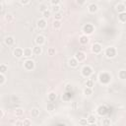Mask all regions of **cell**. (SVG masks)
Instances as JSON below:
<instances>
[{"instance_id": "obj_16", "label": "cell", "mask_w": 126, "mask_h": 126, "mask_svg": "<svg viewBox=\"0 0 126 126\" xmlns=\"http://www.w3.org/2000/svg\"><path fill=\"white\" fill-rule=\"evenodd\" d=\"M87 120H88V123H89V124H94V123H95V121H96V117H95V115H94V114H90V115L87 117Z\"/></svg>"}, {"instance_id": "obj_19", "label": "cell", "mask_w": 126, "mask_h": 126, "mask_svg": "<svg viewBox=\"0 0 126 126\" xmlns=\"http://www.w3.org/2000/svg\"><path fill=\"white\" fill-rule=\"evenodd\" d=\"M56 97H57V95H56V94H55L54 92H51V93H49V94H48V95H47V98H48V100H49L50 102H53V101H55Z\"/></svg>"}, {"instance_id": "obj_34", "label": "cell", "mask_w": 126, "mask_h": 126, "mask_svg": "<svg viewBox=\"0 0 126 126\" xmlns=\"http://www.w3.org/2000/svg\"><path fill=\"white\" fill-rule=\"evenodd\" d=\"M6 82V77L4 74H0V86H3Z\"/></svg>"}, {"instance_id": "obj_8", "label": "cell", "mask_w": 126, "mask_h": 126, "mask_svg": "<svg viewBox=\"0 0 126 126\" xmlns=\"http://www.w3.org/2000/svg\"><path fill=\"white\" fill-rule=\"evenodd\" d=\"M92 51L95 54H98L102 51V46L99 44V43H94L92 45Z\"/></svg>"}, {"instance_id": "obj_18", "label": "cell", "mask_w": 126, "mask_h": 126, "mask_svg": "<svg viewBox=\"0 0 126 126\" xmlns=\"http://www.w3.org/2000/svg\"><path fill=\"white\" fill-rule=\"evenodd\" d=\"M32 53L33 52H32V48H29V47L24 48V56L25 57H31Z\"/></svg>"}, {"instance_id": "obj_40", "label": "cell", "mask_w": 126, "mask_h": 126, "mask_svg": "<svg viewBox=\"0 0 126 126\" xmlns=\"http://www.w3.org/2000/svg\"><path fill=\"white\" fill-rule=\"evenodd\" d=\"M24 126H32V121L30 119H24Z\"/></svg>"}, {"instance_id": "obj_1", "label": "cell", "mask_w": 126, "mask_h": 126, "mask_svg": "<svg viewBox=\"0 0 126 126\" xmlns=\"http://www.w3.org/2000/svg\"><path fill=\"white\" fill-rule=\"evenodd\" d=\"M98 81H99L100 84H102V85H107V84H109L110 81H111V75L108 74V73H106V72H102V73H100L99 76H98Z\"/></svg>"}, {"instance_id": "obj_31", "label": "cell", "mask_w": 126, "mask_h": 126, "mask_svg": "<svg viewBox=\"0 0 126 126\" xmlns=\"http://www.w3.org/2000/svg\"><path fill=\"white\" fill-rule=\"evenodd\" d=\"M86 87L93 89V87H94V81H93L92 79H88V80L86 81Z\"/></svg>"}, {"instance_id": "obj_14", "label": "cell", "mask_w": 126, "mask_h": 126, "mask_svg": "<svg viewBox=\"0 0 126 126\" xmlns=\"http://www.w3.org/2000/svg\"><path fill=\"white\" fill-rule=\"evenodd\" d=\"M68 64H69V66H70V67L75 68V67H77V66H78L79 62H78V60H77L75 57H72V58H70V59L68 60Z\"/></svg>"}, {"instance_id": "obj_36", "label": "cell", "mask_w": 126, "mask_h": 126, "mask_svg": "<svg viewBox=\"0 0 126 126\" xmlns=\"http://www.w3.org/2000/svg\"><path fill=\"white\" fill-rule=\"evenodd\" d=\"M50 15H51V12L49 11V10H47V11H45V12H43L42 13V16H43V19H48L49 17H50Z\"/></svg>"}, {"instance_id": "obj_21", "label": "cell", "mask_w": 126, "mask_h": 126, "mask_svg": "<svg viewBox=\"0 0 126 126\" xmlns=\"http://www.w3.org/2000/svg\"><path fill=\"white\" fill-rule=\"evenodd\" d=\"M118 20H119L121 23H126V12L120 13V14L118 15Z\"/></svg>"}, {"instance_id": "obj_26", "label": "cell", "mask_w": 126, "mask_h": 126, "mask_svg": "<svg viewBox=\"0 0 126 126\" xmlns=\"http://www.w3.org/2000/svg\"><path fill=\"white\" fill-rule=\"evenodd\" d=\"M97 112H98V114H100V115H104V114L106 113V109H105L104 106L100 105V106H98V108H97Z\"/></svg>"}, {"instance_id": "obj_4", "label": "cell", "mask_w": 126, "mask_h": 126, "mask_svg": "<svg viewBox=\"0 0 126 126\" xmlns=\"http://www.w3.org/2000/svg\"><path fill=\"white\" fill-rule=\"evenodd\" d=\"M94 31V27L92 25V24H86L84 27H83V32L84 34L86 35H89V34H92Z\"/></svg>"}, {"instance_id": "obj_10", "label": "cell", "mask_w": 126, "mask_h": 126, "mask_svg": "<svg viewBox=\"0 0 126 126\" xmlns=\"http://www.w3.org/2000/svg\"><path fill=\"white\" fill-rule=\"evenodd\" d=\"M46 26H47V22H46L45 19L42 18V19H39V20L37 21V28H38L39 30H43V29H45Z\"/></svg>"}, {"instance_id": "obj_38", "label": "cell", "mask_w": 126, "mask_h": 126, "mask_svg": "<svg viewBox=\"0 0 126 126\" xmlns=\"http://www.w3.org/2000/svg\"><path fill=\"white\" fill-rule=\"evenodd\" d=\"M52 11L54 12V14H56V13H59V12H60V5H57V6H53V7H52Z\"/></svg>"}, {"instance_id": "obj_32", "label": "cell", "mask_w": 126, "mask_h": 126, "mask_svg": "<svg viewBox=\"0 0 126 126\" xmlns=\"http://www.w3.org/2000/svg\"><path fill=\"white\" fill-rule=\"evenodd\" d=\"M54 107H55V105H54L53 102H49V103H47V105H46V109H47L48 111L54 110Z\"/></svg>"}, {"instance_id": "obj_28", "label": "cell", "mask_w": 126, "mask_h": 126, "mask_svg": "<svg viewBox=\"0 0 126 126\" xmlns=\"http://www.w3.org/2000/svg\"><path fill=\"white\" fill-rule=\"evenodd\" d=\"M47 10H48V6H47V4L43 3V4H41V5L39 6V11H40L41 13H43V12H45V11H47Z\"/></svg>"}, {"instance_id": "obj_3", "label": "cell", "mask_w": 126, "mask_h": 126, "mask_svg": "<svg viewBox=\"0 0 126 126\" xmlns=\"http://www.w3.org/2000/svg\"><path fill=\"white\" fill-rule=\"evenodd\" d=\"M104 54L107 58H114L116 56V48L113 46H109L105 49Z\"/></svg>"}, {"instance_id": "obj_25", "label": "cell", "mask_w": 126, "mask_h": 126, "mask_svg": "<svg viewBox=\"0 0 126 126\" xmlns=\"http://www.w3.org/2000/svg\"><path fill=\"white\" fill-rule=\"evenodd\" d=\"M47 54H48L49 56L55 55V54H56V49H55V47H49V48L47 49Z\"/></svg>"}, {"instance_id": "obj_37", "label": "cell", "mask_w": 126, "mask_h": 126, "mask_svg": "<svg viewBox=\"0 0 126 126\" xmlns=\"http://www.w3.org/2000/svg\"><path fill=\"white\" fill-rule=\"evenodd\" d=\"M5 20L7 21V22H11V21H13V16H12V14H6L5 15Z\"/></svg>"}, {"instance_id": "obj_43", "label": "cell", "mask_w": 126, "mask_h": 126, "mask_svg": "<svg viewBox=\"0 0 126 126\" xmlns=\"http://www.w3.org/2000/svg\"><path fill=\"white\" fill-rule=\"evenodd\" d=\"M3 116H4V110L2 109L1 110V118H3Z\"/></svg>"}, {"instance_id": "obj_24", "label": "cell", "mask_w": 126, "mask_h": 126, "mask_svg": "<svg viewBox=\"0 0 126 126\" xmlns=\"http://www.w3.org/2000/svg\"><path fill=\"white\" fill-rule=\"evenodd\" d=\"M52 26H53V28H54L55 30H59V29L61 28V26H62L61 21H56V20H54V22H53Z\"/></svg>"}, {"instance_id": "obj_20", "label": "cell", "mask_w": 126, "mask_h": 126, "mask_svg": "<svg viewBox=\"0 0 126 126\" xmlns=\"http://www.w3.org/2000/svg\"><path fill=\"white\" fill-rule=\"evenodd\" d=\"M39 109L38 108H32V110H31V115H32V117H37V116H39Z\"/></svg>"}, {"instance_id": "obj_17", "label": "cell", "mask_w": 126, "mask_h": 126, "mask_svg": "<svg viewBox=\"0 0 126 126\" xmlns=\"http://www.w3.org/2000/svg\"><path fill=\"white\" fill-rule=\"evenodd\" d=\"M79 40H80V43L81 44H87L89 42V37H88V35L83 34V35L80 36V39Z\"/></svg>"}, {"instance_id": "obj_7", "label": "cell", "mask_w": 126, "mask_h": 126, "mask_svg": "<svg viewBox=\"0 0 126 126\" xmlns=\"http://www.w3.org/2000/svg\"><path fill=\"white\" fill-rule=\"evenodd\" d=\"M13 54L16 58H22L24 56V49L21 47H16L13 51Z\"/></svg>"}, {"instance_id": "obj_33", "label": "cell", "mask_w": 126, "mask_h": 126, "mask_svg": "<svg viewBox=\"0 0 126 126\" xmlns=\"http://www.w3.org/2000/svg\"><path fill=\"white\" fill-rule=\"evenodd\" d=\"M62 17H63V15H62V13H61V12L54 14V20H56V21H61Z\"/></svg>"}, {"instance_id": "obj_9", "label": "cell", "mask_w": 126, "mask_h": 126, "mask_svg": "<svg viewBox=\"0 0 126 126\" xmlns=\"http://www.w3.org/2000/svg\"><path fill=\"white\" fill-rule=\"evenodd\" d=\"M97 10H98V6H97L95 3H91V4L89 5V7H88V11H89L90 13H92V14L96 13Z\"/></svg>"}, {"instance_id": "obj_23", "label": "cell", "mask_w": 126, "mask_h": 126, "mask_svg": "<svg viewBox=\"0 0 126 126\" xmlns=\"http://www.w3.org/2000/svg\"><path fill=\"white\" fill-rule=\"evenodd\" d=\"M118 77L121 80H126V70H120L118 72Z\"/></svg>"}, {"instance_id": "obj_11", "label": "cell", "mask_w": 126, "mask_h": 126, "mask_svg": "<svg viewBox=\"0 0 126 126\" xmlns=\"http://www.w3.org/2000/svg\"><path fill=\"white\" fill-rule=\"evenodd\" d=\"M44 42H45V38H44V36H43V35L38 34V35L35 37V43H36V45L41 46V45H43V44H44Z\"/></svg>"}, {"instance_id": "obj_29", "label": "cell", "mask_w": 126, "mask_h": 126, "mask_svg": "<svg viewBox=\"0 0 126 126\" xmlns=\"http://www.w3.org/2000/svg\"><path fill=\"white\" fill-rule=\"evenodd\" d=\"M93 94V89L92 88H85L84 89V94H86V95H91Z\"/></svg>"}, {"instance_id": "obj_15", "label": "cell", "mask_w": 126, "mask_h": 126, "mask_svg": "<svg viewBox=\"0 0 126 126\" xmlns=\"http://www.w3.org/2000/svg\"><path fill=\"white\" fill-rule=\"evenodd\" d=\"M32 52H33L34 55H40L42 53V47L41 46H38V45H35L32 48Z\"/></svg>"}, {"instance_id": "obj_13", "label": "cell", "mask_w": 126, "mask_h": 126, "mask_svg": "<svg viewBox=\"0 0 126 126\" xmlns=\"http://www.w3.org/2000/svg\"><path fill=\"white\" fill-rule=\"evenodd\" d=\"M4 42H5V44H6V45L11 46V45H13V44H14L15 39H14V37H13V36H10V35H9V36H6V37H5Z\"/></svg>"}, {"instance_id": "obj_27", "label": "cell", "mask_w": 126, "mask_h": 126, "mask_svg": "<svg viewBox=\"0 0 126 126\" xmlns=\"http://www.w3.org/2000/svg\"><path fill=\"white\" fill-rule=\"evenodd\" d=\"M6 71H8V66L6 64H1L0 65V74H4Z\"/></svg>"}, {"instance_id": "obj_44", "label": "cell", "mask_w": 126, "mask_h": 126, "mask_svg": "<svg viewBox=\"0 0 126 126\" xmlns=\"http://www.w3.org/2000/svg\"><path fill=\"white\" fill-rule=\"evenodd\" d=\"M90 126H96V124H95V123H94V124H90Z\"/></svg>"}, {"instance_id": "obj_2", "label": "cell", "mask_w": 126, "mask_h": 126, "mask_svg": "<svg viewBox=\"0 0 126 126\" xmlns=\"http://www.w3.org/2000/svg\"><path fill=\"white\" fill-rule=\"evenodd\" d=\"M81 73H82V75H83L84 77H86V78H90V77L93 75L94 70H93V68H92L91 66H89V65H85V66L82 68Z\"/></svg>"}, {"instance_id": "obj_35", "label": "cell", "mask_w": 126, "mask_h": 126, "mask_svg": "<svg viewBox=\"0 0 126 126\" xmlns=\"http://www.w3.org/2000/svg\"><path fill=\"white\" fill-rule=\"evenodd\" d=\"M79 124H80V125H82V126H86V125H87V124H89V123H88L87 118H81V119L79 120Z\"/></svg>"}, {"instance_id": "obj_5", "label": "cell", "mask_w": 126, "mask_h": 126, "mask_svg": "<svg viewBox=\"0 0 126 126\" xmlns=\"http://www.w3.org/2000/svg\"><path fill=\"white\" fill-rule=\"evenodd\" d=\"M24 68H25L27 71H32V70L34 68V62H33L32 59H27V60L24 62Z\"/></svg>"}, {"instance_id": "obj_22", "label": "cell", "mask_w": 126, "mask_h": 126, "mask_svg": "<svg viewBox=\"0 0 126 126\" xmlns=\"http://www.w3.org/2000/svg\"><path fill=\"white\" fill-rule=\"evenodd\" d=\"M101 125H102V126H110V125H111L110 119L107 118V117H104V118L102 119V121H101Z\"/></svg>"}, {"instance_id": "obj_12", "label": "cell", "mask_w": 126, "mask_h": 126, "mask_svg": "<svg viewBox=\"0 0 126 126\" xmlns=\"http://www.w3.org/2000/svg\"><path fill=\"white\" fill-rule=\"evenodd\" d=\"M115 8H116V11H117L119 14H120V13H123V12H126V6H125L124 3H118Z\"/></svg>"}, {"instance_id": "obj_30", "label": "cell", "mask_w": 126, "mask_h": 126, "mask_svg": "<svg viewBox=\"0 0 126 126\" xmlns=\"http://www.w3.org/2000/svg\"><path fill=\"white\" fill-rule=\"evenodd\" d=\"M24 109L23 108H16V110H15V115L16 116H22L23 114H24Z\"/></svg>"}, {"instance_id": "obj_6", "label": "cell", "mask_w": 126, "mask_h": 126, "mask_svg": "<svg viewBox=\"0 0 126 126\" xmlns=\"http://www.w3.org/2000/svg\"><path fill=\"white\" fill-rule=\"evenodd\" d=\"M75 58L78 60V62H83V61H85V59H86V53H85L84 51L79 50V51L76 52Z\"/></svg>"}, {"instance_id": "obj_39", "label": "cell", "mask_w": 126, "mask_h": 126, "mask_svg": "<svg viewBox=\"0 0 126 126\" xmlns=\"http://www.w3.org/2000/svg\"><path fill=\"white\" fill-rule=\"evenodd\" d=\"M60 0H51L50 1V4L52 5V6H57V5H60Z\"/></svg>"}, {"instance_id": "obj_42", "label": "cell", "mask_w": 126, "mask_h": 126, "mask_svg": "<svg viewBox=\"0 0 126 126\" xmlns=\"http://www.w3.org/2000/svg\"><path fill=\"white\" fill-rule=\"evenodd\" d=\"M20 3H21L22 5H28V4H30L31 2H30V1H23V0H22Z\"/></svg>"}, {"instance_id": "obj_41", "label": "cell", "mask_w": 126, "mask_h": 126, "mask_svg": "<svg viewBox=\"0 0 126 126\" xmlns=\"http://www.w3.org/2000/svg\"><path fill=\"white\" fill-rule=\"evenodd\" d=\"M16 126H24V122L21 121V120H18V121L16 122Z\"/></svg>"}]
</instances>
